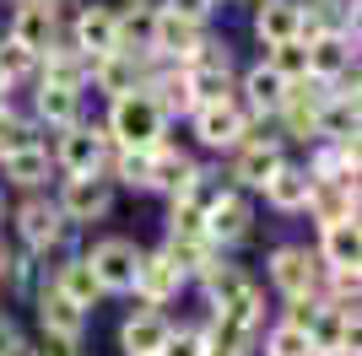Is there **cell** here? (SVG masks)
Wrapping results in <instances>:
<instances>
[{
	"mask_svg": "<svg viewBox=\"0 0 362 356\" xmlns=\"http://www.w3.org/2000/svg\"><path fill=\"white\" fill-rule=\"evenodd\" d=\"M6 227H11V243L33 259H60V254L81 249V232L60 216L54 194L38 189V194H11V210H6Z\"/></svg>",
	"mask_w": 362,
	"mask_h": 356,
	"instance_id": "6da1fadb",
	"label": "cell"
},
{
	"mask_svg": "<svg viewBox=\"0 0 362 356\" xmlns=\"http://www.w3.org/2000/svg\"><path fill=\"white\" fill-rule=\"evenodd\" d=\"M98 124H103V135H108L119 151H146V146H157L163 135H173L168 114L151 103L146 92H119V97H108Z\"/></svg>",
	"mask_w": 362,
	"mask_h": 356,
	"instance_id": "7a4b0ae2",
	"label": "cell"
},
{
	"mask_svg": "<svg viewBox=\"0 0 362 356\" xmlns=\"http://www.w3.org/2000/svg\"><path fill=\"white\" fill-rule=\"evenodd\" d=\"M292 151L281 146V135H276V124L265 119V124H249V135H243L238 146L222 157V173H227V184L233 189H243V194H259L265 189V178L276 173V167L287 162Z\"/></svg>",
	"mask_w": 362,
	"mask_h": 356,
	"instance_id": "3957f363",
	"label": "cell"
},
{
	"mask_svg": "<svg viewBox=\"0 0 362 356\" xmlns=\"http://www.w3.org/2000/svg\"><path fill=\"white\" fill-rule=\"evenodd\" d=\"M265 292L276 302H292V297H319L325 286V265H319L314 243H271L265 249Z\"/></svg>",
	"mask_w": 362,
	"mask_h": 356,
	"instance_id": "277c9868",
	"label": "cell"
},
{
	"mask_svg": "<svg viewBox=\"0 0 362 356\" xmlns=\"http://www.w3.org/2000/svg\"><path fill=\"white\" fill-rule=\"evenodd\" d=\"M49 194H54L60 216L76 227V232H92V227L108 222V216H114V206H119V189L108 184V173H71V178H54V184H49Z\"/></svg>",
	"mask_w": 362,
	"mask_h": 356,
	"instance_id": "5b68a950",
	"label": "cell"
},
{
	"mask_svg": "<svg viewBox=\"0 0 362 356\" xmlns=\"http://www.w3.org/2000/svg\"><path fill=\"white\" fill-rule=\"evenodd\" d=\"M184 130H189L184 141H189V151H195V157H216V162H222L227 151H233L243 135H249V114L238 108V97H222V103L189 108Z\"/></svg>",
	"mask_w": 362,
	"mask_h": 356,
	"instance_id": "8992f818",
	"label": "cell"
},
{
	"mask_svg": "<svg viewBox=\"0 0 362 356\" xmlns=\"http://www.w3.org/2000/svg\"><path fill=\"white\" fill-rule=\"evenodd\" d=\"M81 259L92 265L103 297H130V281H136V265H141V243L124 232H98L81 243Z\"/></svg>",
	"mask_w": 362,
	"mask_h": 356,
	"instance_id": "52a82bcc",
	"label": "cell"
},
{
	"mask_svg": "<svg viewBox=\"0 0 362 356\" xmlns=\"http://www.w3.org/2000/svg\"><path fill=\"white\" fill-rule=\"evenodd\" d=\"M49 157H54V173L71 178V173H103L108 157H114V141L103 135L98 119H81L71 130H60L49 141Z\"/></svg>",
	"mask_w": 362,
	"mask_h": 356,
	"instance_id": "ba28073f",
	"label": "cell"
},
{
	"mask_svg": "<svg viewBox=\"0 0 362 356\" xmlns=\"http://www.w3.org/2000/svg\"><path fill=\"white\" fill-rule=\"evenodd\" d=\"M259 227V200L243 189H227L222 200H216L211 210H206V243H211L216 254H238L249 237H255Z\"/></svg>",
	"mask_w": 362,
	"mask_h": 356,
	"instance_id": "9c48e42d",
	"label": "cell"
},
{
	"mask_svg": "<svg viewBox=\"0 0 362 356\" xmlns=\"http://www.w3.org/2000/svg\"><path fill=\"white\" fill-rule=\"evenodd\" d=\"M184 292H189V275L163 249H141L136 281H130V302H141V308H173Z\"/></svg>",
	"mask_w": 362,
	"mask_h": 356,
	"instance_id": "30bf717a",
	"label": "cell"
},
{
	"mask_svg": "<svg viewBox=\"0 0 362 356\" xmlns=\"http://www.w3.org/2000/svg\"><path fill=\"white\" fill-rule=\"evenodd\" d=\"M28 119L54 141L60 130L87 119V92L81 87H54V81H33L28 87Z\"/></svg>",
	"mask_w": 362,
	"mask_h": 356,
	"instance_id": "8fae6325",
	"label": "cell"
},
{
	"mask_svg": "<svg viewBox=\"0 0 362 356\" xmlns=\"http://www.w3.org/2000/svg\"><path fill=\"white\" fill-rule=\"evenodd\" d=\"M0 32H6L11 44H22L28 54H44V49L65 32V11L54 6V0H16Z\"/></svg>",
	"mask_w": 362,
	"mask_h": 356,
	"instance_id": "7c38bea8",
	"label": "cell"
},
{
	"mask_svg": "<svg viewBox=\"0 0 362 356\" xmlns=\"http://www.w3.org/2000/svg\"><path fill=\"white\" fill-rule=\"evenodd\" d=\"M65 38L87 59L114 54L119 49V32H114V0H81L76 11H65Z\"/></svg>",
	"mask_w": 362,
	"mask_h": 356,
	"instance_id": "4fadbf2b",
	"label": "cell"
},
{
	"mask_svg": "<svg viewBox=\"0 0 362 356\" xmlns=\"http://www.w3.org/2000/svg\"><path fill=\"white\" fill-rule=\"evenodd\" d=\"M233 97H238V108L249 114V124H265V119H276V108L287 97V81H281L265 59H255V65H238Z\"/></svg>",
	"mask_w": 362,
	"mask_h": 356,
	"instance_id": "5bb4252c",
	"label": "cell"
},
{
	"mask_svg": "<svg viewBox=\"0 0 362 356\" xmlns=\"http://www.w3.org/2000/svg\"><path fill=\"white\" fill-rule=\"evenodd\" d=\"M151 54H124V49H114V54H98L87 59V97H119V92H141V76H146Z\"/></svg>",
	"mask_w": 362,
	"mask_h": 356,
	"instance_id": "9a60e30c",
	"label": "cell"
},
{
	"mask_svg": "<svg viewBox=\"0 0 362 356\" xmlns=\"http://www.w3.org/2000/svg\"><path fill=\"white\" fill-rule=\"evenodd\" d=\"M303 49H308V76H314V81H325V87H335V81L357 76V49H362V38H351V32H314V38H303Z\"/></svg>",
	"mask_w": 362,
	"mask_h": 356,
	"instance_id": "2e32d148",
	"label": "cell"
},
{
	"mask_svg": "<svg viewBox=\"0 0 362 356\" xmlns=\"http://www.w3.org/2000/svg\"><path fill=\"white\" fill-rule=\"evenodd\" d=\"M44 281L54 286L60 297H71L81 313H98L108 302L103 297V286H98V275H92V265L81 259V249H71V254H60V259H49L44 265Z\"/></svg>",
	"mask_w": 362,
	"mask_h": 356,
	"instance_id": "e0dca14e",
	"label": "cell"
},
{
	"mask_svg": "<svg viewBox=\"0 0 362 356\" xmlns=\"http://www.w3.org/2000/svg\"><path fill=\"white\" fill-rule=\"evenodd\" d=\"M54 157L49 146H16V151H0V184L6 194H38L54 184Z\"/></svg>",
	"mask_w": 362,
	"mask_h": 356,
	"instance_id": "ac0fdd59",
	"label": "cell"
},
{
	"mask_svg": "<svg viewBox=\"0 0 362 356\" xmlns=\"http://www.w3.org/2000/svg\"><path fill=\"white\" fill-rule=\"evenodd\" d=\"M28 308H33V319H38V329L44 335H65V340H87V329H92V313H81L71 302V297H60L54 286H38V292L28 297Z\"/></svg>",
	"mask_w": 362,
	"mask_h": 356,
	"instance_id": "d6986e66",
	"label": "cell"
},
{
	"mask_svg": "<svg viewBox=\"0 0 362 356\" xmlns=\"http://www.w3.org/2000/svg\"><path fill=\"white\" fill-rule=\"evenodd\" d=\"M168 329H173V313L168 308H130L119 319V356H157L168 340Z\"/></svg>",
	"mask_w": 362,
	"mask_h": 356,
	"instance_id": "ffe728a7",
	"label": "cell"
},
{
	"mask_svg": "<svg viewBox=\"0 0 362 356\" xmlns=\"http://www.w3.org/2000/svg\"><path fill=\"white\" fill-rule=\"evenodd\" d=\"M308 189H314V178H308L303 157H287V162H281L271 178H265V189H259L255 200H265V210H276V216H303V206H308Z\"/></svg>",
	"mask_w": 362,
	"mask_h": 356,
	"instance_id": "44dd1931",
	"label": "cell"
},
{
	"mask_svg": "<svg viewBox=\"0 0 362 356\" xmlns=\"http://www.w3.org/2000/svg\"><path fill=\"white\" fill-rule=\"evenodd\" d=\"M249 32L259 49L303 38V0H255L249 6Z\"/></svg>",
	"mask_w": 362,
	"mask_h": 356,
	"instance_id": "7402d4cb",
	"label": "cell"
},
{
	"mask_svg": "<svg viewBox=\"0 0 362 356\" xmlns=\"http://www.w3.org/2000/svg\"><path fill=\"white\" fill-rule=\"evenodd\" d=\"M303 216H308L314 227H325V222H357V184H341V178H314Z\"/></svg>",
	"mask_w": 362,
	"mask_h": 356,
	"instance_id": "603a6c76",
	"label": "cell"
},
{
	"mask_svg": "<svg viewBox=\"0 0 362 356\" xmlns=\"http://www.w3.org/2000/svg\"><path fill=\"white\" fill-rule=\"evenodd\" d=\"M206 38V28L200 22H184V16H173V11H163L157 6V28H151V54L157 59H168V65H184L189 59V49Z\"/></svg>",
	"mask_w": 362,
	"mask_h": 356,
	"instance_id": "cb8c5ba5",
	"label": "cell"
},
{
	"mask_svg": "<svg viewBox=\"0 0 362 356\" xmlns=\"http://www.w3.org/2000/svg\"><path fill=\"white\" fill-rule=\"evenodd\" d=\"M314 254H319V265H325V270L362 265V232H357V222H325V227H314Z\"/></svg>",
	"mask_w": 362,
	"mask_h": 356,
	"instance_id": "d4e9b609",
	"label": "cell"
},
{
	"mask_svg": "<svg viewBox=\"0 0 362 356\" xmlns=\"http://www.w3.org/2000/svg\"><path fill=\"white\" fill-rule=\"evenodd\" d=\"M33 81H54V87H81L87 92V54L60 32V38L38 54V76H33Z\"/></svg>",
	"mask_w": 362,
	"mask_h": 356,
	"instance_id": "484cf974",
	"label": "cell"
},
{
	"mask_svg": "<svg viewBox=\"0 0 362 356\" xmlns=\"http://www.w3.org/2000/svg\"><path fill=\"white\" fill-rule=\"evenodd\" d=\"M151 28H157V0H119L114 6V32L124 54H151Z\"/></svg>",
	"mask_w": 362,
	"mask_h": 356,
	"instance_id": "4316f807",
	"label": "cell"
},
{
	"mask_svg": "<svg viewBox=\"0 0 362 356\" xmlns=\"http://www.w3.org/2000/svg\"><path fill=\"white\" fill-rule=\"evenodd\" d=\"M38 286H44V259L11 249V259H6V270H0V292H6V302H28Z\"/></svg>",
	"mask_w": 362,
	"mask_h": 356,
	"instance_id": "83f0119b",
	"label": "cell"
},
{
	"mask_svg": "<svg viewBox=\"0 0 362 356\" xmlns=\"http://www.w3.org/2000/svg\"><path fill=\"white\" fill-rule=\"evenodd\" d=\"M157 249H163L168 259H173V265H179L184 275H189V281H195L200 270H206V265L216 259V249L206 243V237H184V232H163V243H157Z\"/></svg>",
	"mask_w": 362,
	"mask_h": 356,
	"instance_id": "f1b7e54d",
	"label": "cell"
},
{
	"mask_svg": "<svg viewBox=\"0 0 362 356\" xmlns=\"http://www.w3.org/2000/svg\"><path fill=\"white\" fill-rule=\"evenodd\" d=\"M255 356H319V351H314V340H308L303 329H292V324H281V319H271V324L259 329Z\"/></svg>",
	"mask_w": 362,
	"mask_h": 356,
	"instance_id": "f546056e",
	"label": "cell"
},
{
	"mask_svg": "<svg viewBox=\"0 0 362 356\" xmlns=\"http://www.w3.org/2000/svg\"><path fill=\"white\" fill-rule=\"evenodd\" d=\"M33 76H38V54H28L22 44H11V38L0 32V81L11 92H28Z\"/></svg>",
	"mask_w": 362,
	"mask_h": 356,
	"instance_id": "4dcf8cb0",
	"label": "cell"
},
{
	"mask_svg": "<svg viewBox=\"0 0 362 356\" xmlns=\"http://www.w3.org/2000/svg\"><path fill=\"white\" fill-rule=\"evenodd\" d=\"M259 59H265L281 81H303V76H308V49H303V38H287V44L259 49Z\"/></svg>",
	"mask_w": 362,
	"mask_h": 356,
	"instance_id": "1f68e13d",
	"label": "cell"
},
{
	"mask_svg": "<svg viewBox=\"0 0 362 356\" xmlns=\"http://www.w3.org/2000/svg\"><path fill=\"white\" fill-rule=\"evenodd\" d=\"M200 351H206V324L200 319H173V329H168L157 356H200Z\"/></svg>",
	"mask_w": 362,
	"mask_h": 356,
	"instance_id": "d6a6232c",
	"label": "cell"
},
{
	"mask_svg": "<svg viewBox=\"0 0 362 356\" xmlns=\"http://www.w3.org/2000/svg\"><path fill=\"white\" fill-rule=\"evenodd\" d=\"M319 308H325V297H292V302H281V313H276V319L308 335V329L319 324Z\"/></svg>",
	"mask_w": 362,
	"mask_h": 356,
	"instance_id": "836d02e7",
	"label": "cell"
},
{
	"mask_svg": "<svg viewBox=\"0 0 362 356\" xmlns=\"http://www.w3.org/2000/svg\"><path fill=\"white\" fill-rule=\"evenodd\" d=\"M22 356H87V340H65V335H28V351Z\"/></svg>",
	"mask_w": 362,
	"mask_h": 356,
	"instance_id": "e575fe53",
	"label": "cell"
},
{
	"mask_svg": "<svg viewBox=\"0 0 362 356\" xmlns=\"http://www.w3.org/2000/svg\"><path fill=\"white\" fill-rule=\"evenodd\" d=\"M163 11H173V16H184V22H200V28H211L216 16H222V6L216 0H157Z\"/></svg>",
	"mask_w": 362,
	"mask_h": 356,
	"instance_id": "d590c367",
	"label": "cell"
},
{
	"mask_svg": "<svg viewBox=\"0 0 362 356\" xmlns=\"http://www.w3.org/2000/svg\"><path fill=\"white\" fill-rule=\"evenodd\" d=\"M28 351V329L11 308H0V356H22Z\"/></svg>",
	"mask_w": 362,
	"mask_h": 356,
	"instance_id": "8d00e7d4",
	"label": "cell"
},
{
	"mask_svg": "<svg viewBox=\"0 0 362 356\" xmlns=\"http://www.w3.org/2000/svg\"><path fill=\"white\" fill-rule=\"evenodd\" d=\"M206 324V319H200ZM200 356H249V351H238V345H227V340H216V335H206V351Z\"/></svg>",
	"mask_w": 362,
	"mask_h": 356,
	"instance_id": "74e56055",
	"label": "cell"
},
{
	"mask_svg": "<svg viewBox=\"0 0 362 356\" xmlns=\"http://www.w3.org/2000/svg\"><path fill=\"white\" fill-rule=\"evenodd\" d=\"M6 210H11V194H6V184H0V222H6Z\"/></svg>",
	"mask_w": 362,
	"mask_h": 356,
	"instance_id": "f35d334b",
	"label": "cell"
},
{
	"mask_svg": "<svg viewBox=\"0 0 362 356\" xmlns=\"http://www.w3.org/2000/svg\"><path fill=\"white\" fill-rule=\"evenodd\" d=\"M6 259H11V243H6V237H0V270H6Z\"/></svg>",
	"mask_w": 362,
	"mask_h": 356,
	"instance_id": "ab89813d",
	"label": "cell"
},
{
	"mask_svg": "<svg viewBox=\"0 0 362 356\" xmlns=\"http://www.w3.org/2000/svg\"><path fill=\"white\" fill-rule=\"evenodd\" d=\"M11 97H16V92H11V87H6V81H0V103H11Z\"/></svg>",
	"mask_w": 362,
	"mask_h": 356,
	"instance_id": "60d3db41",
	"label": "cell"
},
{
	"mask_svg": "<svg viewBox=\"0 0 362 356\" xmlns=\"http://www.w3.org/2000/svg\"><path fill=\"white\" fill-rule=\"evenodd\" d=\"M54 6H60V11H76V6H81V0H54Z\"/></svg>",
	"mask_w": 362,
	"mask_h": 356,
	"instance_id": "b9f144b4",
	"label": "cell"
},
{
	"mask_svg": "<svg viewBox=\"0 0 362 356\" xmlns=\"http://www.w3.org/2000/svg\"><path fill=\"white\" fill-rule=\"evenodd\" d=\"M216 6H255V0H216Z\"/></svg>",
	"mask_w": 362,
	"mask_h": 356,
	"instance_id": "7bdbcfd3",
	"label": "cell"
},
{
	"mask_svg": "<svg viewBox=\"0 0 362 356\" xmlns=\"http://www.w3.org/2000/svg\"><path fill=\"white\" fill-rule=\"evenodd\" d=\"M11 6H16V0H11Z\"/></svg>",
	"mask_w": 362,
	"mask_h": 356,
	"instance_id": "ee69618b",
	"label": "cell"
}]
</instances>
